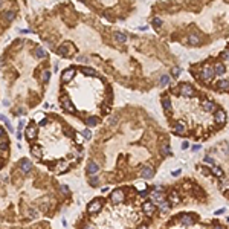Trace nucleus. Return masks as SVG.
Returning a JSON list of instances; mask_svg holds the SVG:
<instances>
[{
    "label": "nucleus",
    "mask_w": 229,
    "mask_h": 229,
    "mask_svg": "<svg viewBox=\"0 0 229 229\" xmlns=\"http://www.w3.org/2000/svg\"><path fill=\"white\" fill-rule=\"evenodd\" d=\"M215 76V72H214V67L209 66V64H205L202 69H200V78L203 81H209Z\"/></svg>",
    "instance_id": "f257e3e1"
},
{
    "label": "nucleus",
    "mask_w": 229,
    "mask_h": 229,
    "mask_svg": "<svg viewBox=\"0 0 229 229\" xmlns=\"http://www.w3.org/2000/svg\"><path fill=\"white\" fill-rule=\"evenodd\" d=\"M103 206H104L103 199H95L92 203H89L87 212H89V214H96V212H99L101 209H103Z\"/></svg>",
    "instance_id": "f03ea898"
},
{
    "label": "nucleus",
    "mask_w": 229,
    "mask_h": 229,
    "mask_svg": "<svg viewBox=\"0 0 229 229\" xmlns=\"http://www.w3.org/2000/svg\"><path fill=\"white\" fill-rule=\"evenodd\" d=\"M179 90H180V95L185 96V98H193L195 95V90H194V87L191 84H180Z\"/></svg>",
    "instance_id": "7ed1b4c3"
},
{
    "label": "nucleus",
    "mask_w": 229,
    "mask_h": 229,
    "mask_svg": "<svg viewBox=\"0 0 229 229\" xmlns=\"http://www.w3.org/2000/svg\"><path fill=\"white\" fill-rule=\"evenodd\" d=\"M55 52L58 53L60 57H64V58H67L72 52H73V49H72L71 43H64V44H61L60 48H57V51Z\"/></svg>",
    "instance_id": "20e7f679"
},
{
    "label": "nucleus",
    "mask_w": 229,
    "mask_h": 229,
    "mask_svg": "<svg viewBox=\"0 0 229 229\" xmlns=\"http://www.w3.org/2000/svg\"><path fill=\"white\" fill-rule=\"evenodd\" d=\"M61 107L67 112V113H75V107L72 104L69 96H61Z\"/></svg>",
    "instance_id": "39448f33"
},
{
    "label": "nucleus",
    "mask_w": 229,
    "mask_h": 229,
    "mask_svg": "<svg viewBox=\"0 0 229 229\" xmlns=\"http://www.w3.org/2000/svg\"><path fill=\"white\" fill-rule=\"evenodd\" d=\"M124 199H125V194H124L122 190H116V191H113L112 195H110L112 203H122Z\"/></svg>",
    "instance_id": "423d86ee"
},
{
    "label": "nucleus",
    "mask_w": 229,
    "mask_h": 229,
    "mask_svg": "<svg viewBox=\"0 0 229 229\" xmlns=\"http://www.w3.org/2000/svg\"><path fill=\"white\" fill-rule=\"evenodd\" d=\"M195 223V218H194L193 214H183L180 215V225L182 226H193Z\"/></svg>",
    "instance_id": "0eeeda50"
},
{
    "label": "nucleus",
    "mask_w": 229,
    "mask_h": 229,
    "mask_svg": "<svg viewBox=\"0 0 229 229\" xmlns=\"http://www.w3.org/2000/svg\"><path fill=\"white\" fill-rule=\"evenodd\" d=\"M202 108H203V112H206V113H214L218 107H217V104H215L214 101L205 99V101L202 103Z\"/></svg>",
    "instance_id": "6e6552de"
},
{
    "label": "nucleus",
    "mask_w": 229,
    "mask_h": 229,
    "mask_svg": "<svg viewBox=\"0 0 229 229\" xmlns=\"http://www.w3.org/2000/svg\"><path fill=\"white\" fill-rule=\"evenodd\" d=\"M25 135H26V138H28L29 141L35 139V138H37V127H35V124H29V125L26 127V130H25Z\"/></svg>",
    "instance_id": "1a4fd4ad"
},
{
    "label": "nucleus",
    "mask_w": 229,
    "mask_h": 229,
    "mask_svg": "<svg viewBox=\"0 0 229 229\" xmlns=\"http://www.w3.org/2000/svg\"><path fill=\"white\" fill-rule=\"evenodd\" d=\"M214 119H215V122H217V124H220V125H222V124L226 122V113H225L222 108H220V110L217 108V110L214 112Z\"/></svg>",
    "instance_id": "9d476101"
},
{
    "label": "nucleus",
    "mask_w": 229,
    "mask_h": 229,
    "mask_svg": "<svg viewBox=\"0 0 229 229\" xmlns=\"http://www.w3.org/2000/svg\"><path fill=\"white\" fill-rule=\"evenodd\" d=\"M75 69L73 67H71V69H67V71H64L63 73H61V81L63 83H69V81H72L73 80V76H75Z\"/></svg>",
    "instance_id": "9b49d317"
},
{
    "label": "nucleus",
    "mask_w": 229,
    "mask_h": 229,
    "mask_svg": "<svg viewBox=\"0 0 229 229\" xmlns=\"http://www.w3.org/2000/svg\"><path fill=\"white\" fill-rule=\"evenodd\" d=\"M141 176H142V179H153V176H154V170H153V167H150V165L142 167Z\"/></svg>",
    "instance_id": "f8f14e48"
},
{
    "label": "nucleus",
    "mask_w": 229,
    "mask_h": 229,
    "mask_svg": "<svg viewBox=\"0 0 229 229\" xmlns=\"http://www.w3.org/2000/svg\"><path fill=\"white\" fill-rule=\"evenodd\" d=\"M188 43H190L191 46H199V44L202 43V37L199 35L197 32H191V34L188 35Z\"/></svg>",
    "instance_id": "ddd939ff"
},
{
    "label": "nucleus",
    "mask_w": 229,
    "mask_h": 229,
    "mask_svg": "<svg viewBox=\"0 0 229 229\" xmlns=\"http://www.w3.org/2000/svg\"><path fill=\"white\" fill-rule=\"evenodd\" d=\"M113 38H115V41L118 43V44H124L127 40H128V37L125 32H121V31H118V32H113Z\"/></svg>",
    "instance_id": "4468645a"
},
{
    "label": "nucleus",
    "mask_w": 229,
    "mask_h": 229,
    "mask_svg": "<svg viewBox=\"0 0 229 229\" xmlns=\"http://www.w3.org/2000/svg\"><path fill=\"white\" fill-rule=\"evenodd\" d=\"M142 208H144V211H145V214H147L148 217H151V215L156 212V206H154L151 202H144Z\"/></svg>",
    "instance_id": "2eb2a0df"
},
{
    "label": "nucleus",
    "mask_w": 229,
    "mask_h": 229,
    "mask_svg": "<svg viewBox=\"0 0 229 229\" xmlns=\"http://www.w3.org/2000/svg\"><path fill=\"white\" fill-rule=\"evenodd\" d=\"M31 168H32V162L31 160H28V159H21L20 160V170L23 173H29Z\"/></svg>",
    "instance_id": "dca6fc26"
},
{
    "label": "nucleus",
    "mask_w": 229,
    "mask_h": 229,
    "mask_svg": "<svg viewBox=\"0 0 229 229\" xmlns=\"http://www.w3.org/2000/svg\"><path fill=\"white\" fill-rule=\"evenodd\" d=\"M2 17H3L5 21H12V20L16 18V11H12V9H6V11L2 12Z\"/></svg>",
    "instance_id": "f3484780"
},
{
    "label": "nucleus",
    "mask_w": 229,
    "mask_h": 229,
    "mask_svg": "<svg viewBox=\"0 0 229 229\" xmlns=\"http://www.w3.org/2000/svg\"><path fill=\"white\" fill-rule=\"evenodd\" d=\"M31 154H32L37 160H41V159H43V151H41V148L37 147V145H32V147H31Z\"/></svg>",
    "instance_id": "a211bd4d"
},
{
    "label": "nucleus",
    "mask_w": 229,
    "mask_h": 229,
    "mask_svg": "<svg viewBox=\"0 0 229 229\" xmlns=\"http://www.w3.org/2000/svg\"><path fill=\"white\" fill-rule=\"evenodd\" d=\"M98 170H99V167H98V163L96 162H93V160H90L87 163V174H96L98 173Z\"/></svg>",
    "instance_id": "6ab92c4d"
},
{
    "label": "nucleus",
    "mask_w": 229,
    "mask_h": 229,
    "mask_svg": "<svg viewBox=\"0 0 229 229\" xmlns=\"http://www.w3.org/2000/svg\"><path fill=\"white\" fill-rule=\"evenodd\" d=\"M0 151H2L3 158H8V154H9V144H8V139H3V142H0Z\"/></svg>",
    "instance_id": "aec40b11"
},
{
    "label": "nucleus",
    "mask_w": 229,
    "mask_h": 229,
    "mask_svg": "<svg viewBox=\"0 0 229 229\" xmlns=\"http://www.w3.org/2000/svg\"><path fill=\"white\" fill-rule=\"evenodd\" d=\"M214 67V72H215V75H225V72H226V69H225V64L223 63H217L215 66H212Z\"/></svg>",
    "instance_id": "412c9836"
},
{
    "label": "nucleus",
    "mask_w": 229,
    "mask_h": 229,
    "mask_svg": "<svg viewBox=\"0 0 229 229\" xmlns=\"http://www.w3.org/2000/svg\"><path fill=\"white\" fill-rule=\"evenodd\" d=\"M34 52H35V55L38 57V58H48V57H49V55H48V52H46V51H44L41 46H37Z\"/></svg>",
    "instance_id": "4be33fe9"
},
{
    "label": "nucleus",
    "mask_w": 229,
    "mask_h": 229,
    "mask_svg": "<svg viewBox=\"0 0 229 229\" xmlns=\"http://www.w3.org/2000/svg\"><path fill=\"white\" fill-rule=\"evenodd\" d=\"M217 89H218V90H229V81L228 80H220V81H217Z\"/></svg>",
    "instance_id": "5701e85b"
},
{
    "label": "nucleus",
    "mask_w": 229,
    "mask_h": 229,
    "mask_svg": "<svg viewBox=\"0 0 229 229\" xmlns=\"http://www.w3.org/2000/svg\"><path fill=\"white\" fill-rule=\"evenodd\" d=\"M67 170H69L67 162H58V163H57V171H58V173H66Z\"/></svg>",
    "instance_id": "b1692460"
},
{
    "label": "nucleus",
    "mask_w": 229,
    "mask_h": 229,
    "mask_svg": "<svg viewBox=\"0 0 229 229\" xmlns=\"http://www.w3.org/2000/svg\"><path fill=\"white\" fill-rule=\"evenodd\" d=\"M170 202H167V200H160L159 202V211H162V212H167L168 209H170Z\"/></svg>",
    "instance_id": "393cba45"
},
{
    "label": "nucleus",
    "mask_w": 229,
    "mask_h": 229,
    "mask_svg": "<svg viewBox=\"0 0 229 229\" xmlns=\"http://www.w3.org/2000/svg\"><path fill=\"white\" fill-rule=\"evenodd\" d=\"M162 106H163V108L167 110V112H170L171 108H173V104H171V99L170 98H162Z\"/></svg>",
    "instance_id": "a878e982"
},
{
    "label": "nucleus",
    "mask_w": 229,
    "mask_h": 229,
    "mask_svg": "<svg viewBox=\"0 0 229 229\" xmlns=\"http://www.w3.org/2000/svg\"><path fill=\"white\" fill-rule=\"evenodd\" d=\"M174 133L176 135H185V125L182 122H177L174 125Z\"/></svg>",
    "instance_id": "bb28decb"
},
{
    "label": "nucleus",
    "mask_w": 229,
    "mask_h": 229,
    "mask_svg": "<svg viewBox=\"0 0 229 229\" xmlns=\"http://www.w3.org/2000/svg\"><path fill=\"white\" fill-rule=\"evenodd\" d=\"M86 125L87 127H95V125H98V118L96 116H90L86 119Z\"/></svg>",
    "instance_id": "cd10ccee"
},
{
    "label": "nucleus",
    "mask_w": 229,
    "mask_h": 229,
    "mask_svg": "<svg viewBox=\"0 0 229 229\" xmlns=\"http://www.w3.org/2000/svg\"><path fill=\"white\" fill-rule=\"evenodd\" d=\"M49 80H51V72H49V69H44L41 72V81L43 83H49Z\"/></svg>",
    "instance_id": "c85d7f7f"
},
{
    "label": "nucleus",
    "mask_w": 229,
    "mask_h": 229,
    "mask_svg": "<svg viewBox=\"0 0 229 229\" xmlns=\"http://www.w3.org/2000/svg\"><path fill=\"white\" fill-rule=\"evenodd\" d=\"M211 173L215 177H223V170H222L220 167H212V168H211Z\"/></svg>",
    "instance_id": "c756f323"
},
{
    "label": "nucleus",
    "mask_w": 229,
    "mask_h": 229,
    "mask_svg": "<svg viewBox=\"0 0 229 229\" xmlns=\"http://www.w3.org/2000/svg\"><path fill=\"white\" fill-rule=\"evenodd\" d=\"M151 197L156 200V202H160V200H163V194H162V191H159V190H156V191H153L151 193Z\"/></svg>",
    "instance_id": "7c9ffc66"
},
{
    "label": "nucleus",
    "mask_w": 229,
    "mask_h": 229,
    "mask_svg": "<svg viewBox=\"0 0 229 229\" xmlns=\"http://www.w3.org/2000/svg\"><path fill=\"white\" fill-rule=\"evenodd\" d=\"M118 122H119V116H118V115H112V116L108 118V125H110V127H115Z\"/></svg>",
    "instance_id": "2f4dec72"
},
{
    "label": "nucleus",
    "mask_w": 229,
    "mask_h": 229,
    "mask_svg": "<svg viewBox=\"0 0 229 229\" xmlns=\"http://www.w3.org/2000/svg\"><path fill=\"white\" fill-rule=\"evenodd\" d=\"M89 183H90V186L96 188V186L99 185V177H96V176H93V174H92V177L89 179Z\"/></svg>",
    "instance_id": "473e14b6"
},
{
    "label": "nucleus",
    "mask_w": 229,
    "mask_h": 229,
    "mask_svg": "<svg viewBox=\"0 0 229 229\" xmlns=\"http://www.w3.org/2000/svg\"><path fill=\"white\" fill-rule=\"evenodd\" d=\"M73 138H75V142H76L78 145H83L84 141H86V139H84V136H83V135H80V133H73Z\"/></svg>",
    "instance_id": "72a5a7b5"
},
{
    "label": "nucleus",
    "mask_w": 229,
    "mask_h": 229,
    "mask_svg": "<svg viewBox=\"0 0 229 229\" xmlns=\"http://www.w3.org/2000/svg\"><path fill=\"white\" fill-rule=\"evenodd\" d=\"M162 25H163V20H162L160 17H154V18H153V26H154V29L162 28Z\"/></svg>",
    "instance_id": "f704fd0d"
},
{
    "label": "nucleus",
    "mask_w": 229,
    "mask_h": 229,
    "mask_svg": "<svg viewBox=\"0 0 229 229\" xmlns=\"http://www.w3.org/2000/svg\"><path fill=\"white\" fill-rule=\"evenodd\" d=\"M81 72H83L84 75H90V76H95V75H96V71L92 69V67H83Z\"/></svg>",
    "instance_id": "c9c22d12"
},
{
    "label": "nucleus",
    "mask_w": 229,
    "mask_h": 229,
    "mask_svg": "<svg viewBox=\"0 0 229 229\" xmlns=\"http://www.w3.org/2000/svg\"><path fill=\"white\" fill-rule=\"evenodd\" d=\"M170 202H171L173 205H177V203H180V197L177 195V193H173V194H171V197H170Z\"/></svg>",
    "instance_id": "e433bc0d"
},
{
    "label": "nucleus",
    "mask_w": 229,
    "mask_h": 229,
    "mask_svg": "<svg viewBox=\"0 0 229 229\" xmlns=\"http://www.w3.org/2000/svg\"><path fill=\"white\" fill-rule=\"evenodd\" d=\"M170 84V76L168 75H162L160 76V86H168Z\"/></svg>",
    "instance_id": "4c0bfd02"
},
{
    "label": "nucleus",
    "mask_w": 229,
    "mask_h": 229,
    "mask_svg": "<svg viewBox=\"0 0 229 229\" xmlns=\"http://www.w3.org/2000/svg\"><path fill=\"white\" fill-rule=\"evenodd\" d=\"M160 150H162V153H163V156H170V154H171V150H170V147H168V144H163Z\"/></svg>",
    "instance_id": "58836bf2"
},
{
    "label": "nucleus",
    "mask_w": 229,
    "mask_h": 229,
    "mask_svg": "<svg viewBox=\"0 0 229 229\" xmlns=\"http://www.w3.org/2000/svg\"><path fill=\"white\" fill-rule=\"evenodd\" d=\"M81 135L84 136V139H86V141H90V139H92V131H90L89 128H84Z\"/></svg>",
    "instance_id": "ea45409f"
},
{
    "label": "nucleus",
    "mask_w": 229,
    "mask_h": 229,
    "mask_svg": "<svg viewBox=\"0 0 229 229\" xmlns=\"http://www.w3.org/2000/svg\"><path fill=\"white\" fill-rule=\"evenodd\" d=\"M34 119H35L37 122H41V121L44 119V113H43V112H38V113H35V118H34Z\"/></svg>",
    "instance_id": "a19ab883"
},
{
    "label": "nucleus",
    "mask_w": 229,
    "mask_h": 229,
    "mask_svg": "<svg viewBox=\"0 0 229 229\" xmlns=\"http://www.w3.org/2000/svg\"><path fill=\"white\" fill-rule=\"evenodd\" d=\"M28 214H29V217H31V218H35L37 215H38V211H37V209H34V208H31V209L28 211Z\"/></svg>",
    "instance_id": "79ce46f5"
},
{
    "label": "nucleus",
    "mask_w": 229,
    "mask_h": 229,
    "mask_svg": "<svg viewBox=\"0 0 229 229\" xmlns=\"http://www.w3.org/2000/svg\"><path fill=\"white\" fill-rule=\"evenodd\" d=\"M171 72H173V76H176V78H177V76L180 75V72H182V71H180V67H173Z\"/></svg>",
    "instance_id": "37998d69"
},
{
    "label": "nucleus",
    "mask_w": 229,
    "mask_h": 229,
    "mask_svg": "<svg viewBox=\"0 0 229 229\" xmlns=\"http://www.w3.org/2000/svg\"><path fill=\"white\" fill-rule=\"evenodd\" d=\"M76 61L78 63H89V58H86V57H76Z\"/></svg>",
    "instance_id": "c03bdc74"
},
{
    "label": "nucleus",
    "mask_w": 229,
    "mask_h": 229,
    "mask_svg": "<svg viewBox=\"0 0 229 229\" xmlns=\"http://www.w3.org/2000/svg\"><path fill=\"white\" fill-rule=\"evenodd\" d=\"M222 58H223V60H229V51L228 49L222 52Z\"/></svg>",
    "instance_id": "a18cd8bd"
},
{
    "label": "nucleus",
    "mask_w": 229,
    "mask_h": 229,
    "mask_svg": "<svg viewBox=\"0 0 229 229\" xmlns=\"http://www.w3.org/2000/svg\"><path fill=\"white\" fill-rule=\"evenodd\" d=\"M61 191H63L64 194H69V188H67L66 185H61Z\"/></svg>",
    "instance_id": "49530a36"
},
{
    "label": "nucleus",
    "mask_w": 229,
    "mask_h": 229,
    "mask_svg": "<svg viewBox=\"0 0 229 229\" xmlns=\"http://www.w3.org/2000/svg\"><path fill=\"white\" fill-rule=\"evenodd\" d=\"M0 138H2V139H6V136H5V130H3L2 127H0Z\"/></svg>",
    "instance_id": "de8ad7c7"
},
{
    "label": "nucleus",
    "mask_w": 229,
    "mask_h": 229,
    "mask_svg": "<svg viewBox=\"0 0 229 229\" xmlns=\"http://www.w3.org/2000/svg\"><path fill=\"white\" fill-rule=\"evenodd\" d=\"M205 162H206V163H214V159H212V158H208V156H206V158H205Z\"/></svg>",
    "instance_id": "09e8293b"
},
{
    "label": "nucleus",
    "mask_w": 229,
    "mask_h": 229,
    "mask_svg": "<svg viewBox=\"0 0 229 229\" xmlns=\"http://www.w3.org/2000/svg\"><path fill=\"white\" fill-rule=\"evenodd\" d=\"M188 147H190V144H188V142H183V144H182V150H186Z\"/></svg>",
    "instance_id": "8fccbe9b"
},
{
    "label": "nucleus",
    "mask_w": 229,
    "mask_h": 229,
    "mask_svg": "<svg viewBox=\"0 0 229 229\" xmlns=\"http://www.w3.org/2000/svg\"><path fill=\"white\" fill-rule=\"evenodd\" d=\"M20 32H21V34H31L29 29H20Z\"/></svg>",
    "instance_id": "3c124183"
},
{
    "label": "nucleus",
    "mask_w": 229,
    "mask_h": 229,
    "mask_svg": "<svg viewBox=\"0 0 229 229\" xmlns=\"http://www.w3.org/2000/svg\"><path fill=\"white\" fill-rule=\"evenodd\" d=\"M200 150V145H193V151H199Z\"/></svg>",
    "instance_id": "603ef678"
},
{
    "label": "nucleus",
    "mask_w": 229,
    "mask_h": 229,
    "mask_svg": "<svg viewBox=\"0 0 229 229\" xmlns=\"http://www.w3.org/2000/svg\"><path fill=\"white\" fill-rule=\"evenodd\" d=\"M225 212V209H218V211L215 212V215H220V214H223Z\"/></svg>",
    "instance_id": "864d4df0"
},
{
    "label": "nucleus",
    "mask_w": 229,
    "mask_h": 229,
    "mask_svg": "<svg viewBox=\"0 0 229 229\" xmlns=\"http://www.w3.org/2000/svg\"><path fill=\"white\" fill-rule=\"evenodd\" d=\"M0 121H3V122H5V121H6V116H5V115H0Z\"/></svg>",
    "instance_id": "5fc2aeb1"
},
{
    "label": "nucleus",
    "mask_w": 229,
    "mask_h": 229,
    "mask_svg": "<svg viewBox=\"0 0 229 229\" xmlns=\"http://www.w3.org/2000/svg\"><path fill=\"white\" fill-rule=\"evenodd\" d=\"M23 125H25V121H23V119H21V121H20V125H18V128H21V127H23Z\"/></svg>",
    "instance_id": "6e6d98bb"
},
{
    "label": "nucleus",
    "mask_w": 229,
    "mask_h": 229,
    "mask_svg": "<svg viewBox=\"0 0 229 229\" xmlns=\"http://www.w3.org/2000/svg\"><path fill=\"white\" fill-rule=\"evenodd\" d=\"M3 66H5V61H3V60H0V67H3Z\"/></svg>",
    "instance_id": "4d7b16f0"
},
{
    "label": "nucleus",
    "mask_w": 229,
    "mask_h": 229,
    "mask_svg": "<svg viewBox=\"0 0 229 229\" xmlns=\"http://www.w3.org/2000/svg\"><path fill=\"white\" fill-rule=\"evenodd\" d=\"M2 6H3V0H0V8H2Z\"/></svg>",
    "instance_id": "13d9d810"
}]
</instances>
